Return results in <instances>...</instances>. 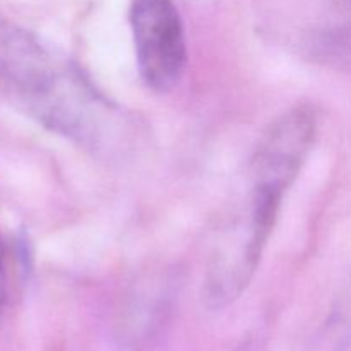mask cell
Returning a JSON list of instances; mask_svg holds the SVG:
<instances>
[{"mask_svg": "<svg viewBox=\"0 0 351 351\" xmlns=\"http://www.w3.org/2000/svg\"><path fill=\"white\" fill-rule=\"evenodd\" d=\"M0 99L93 151H106L123 119L69 60L0 17Z\"/></svg>", "mask_w": 351, "mask_h": 351, "instance_id": "1", "label": "cell"}, {"mask_svg": "<svg viewBox=\"0 0 351 351\" xmlns=\"http://www.w3.org/2000/svg\"><path fill=\"white\" fill-rule=\"evenodd\" d=\"M283 192L252 185L245 213L216 243L202 283V304L221 311L237 300L256 274L280 215Z\"/></svg>", "mask_w": 351, "mask_h": 351, "instance_id": "2", "label": "cell"}, {"mask_svg": "<svg viewBox=\"0 0 351 351\" xmlns=\"http://www.w3.org/2000/svg\"><path fill=\"white\" fill-rule=\"evenodd\" d=\"M134 48L144 84L170 93L187 67V41L178 9L171 0H134L130 7Z\"/></svg>", "mask_w": 351, "mask_h": 351, "instance_id": "3", "label": "cell"}, {"mask_svg": "<svg viewBox=\"0 0 351 351\" xmlns=\"http://www.w3.org/2000/svg\"><path fill=\"white\" fill-rule=\"evenodd\" d=\"M317 132L315 113L295 106L278 117L261 137L250 165V178L288 191L307 160Z\"/></svg>", "mask_w": 351, "mask_h": 351, "instance_id": "4", "label": "cell"}, {"mask_svg": "<svg viewBox=\"0 0 351 351\" xmlns=\"http://www.w3.org/2000/svg\"><path fill=\"white\" fill-rule=\"evenodd\" d=\"M307 50L324 67L351 74V21L315 34Z\"/></svg>", "mask_w": 351, "mask_h": 351, "instance_id": "5", "label": "cell"}, {"mask_svg": "<svg viewBox=\"0 0 351 351\" xmlns=\"http://www.w3.org/2000/svg\"><path fill=\"white\" fill-rule=\"evenodd\" d=\"M7 298V276H5V252L3 245L0 243V322H2L3 308H5Z\"/></svg>", "mask_w": 351, "mask_h": 351, "instance_id": "6", "label": "cell"}]
</instances>
